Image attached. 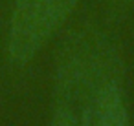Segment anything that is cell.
Listing matches in <instances>:
<instances>
[{
	"mask_svg": "<svg viewBox=\"0 0 134 126\" xmlns=\"http://www.w3.org/2000/svg\"><path fill=\"white\" fill-rule=\"evenodd\" d=\"M77 0H17L9 26V53L28 62L70 17Z\"/></svg>",
	"mask_w": 134,
	"mask_h": 126,
	"instance_id": "1",
	"label": "cell"
},
{
	"mask_svg": "<svg viewBox=\"0 0 134 126\" xmlns=\"http://www.w3.org/2000/svg\"><path fill=\"white\" fill-rule=\"evenodd\" d=\"M92 122L94 126H127V115L116 82L101 86L94 102Z\"/></svg>",
	"mask_w": 134,
	"mask_h": 126,
	"instance_id": "2",
	"label": "cell"
},
{
	"mask_svg": "<svg viewBox=\"0 0 134 126\" xmlns=\"http://www.w3.org/2000/svg\"><path fill=\"white\" fill-rule=\"evenodd\" d=\"M53 126H77V122H75L74 113H70V111H66V110H61V111L55 115Z\"/></svg>",
	"mask_w": 134,
	"mask_h": 126,
	"instance_id": "3",
	"label": "cell"
},
{
	"mask_svg": "<svg viewBox=\"0 0 134 126\" xmlns=\"http://www.w3.org/2000/svg\"><path fill=\"white\" fill-rule=\"evenodd\" d=\"M114 2H118V4H130V2H134V0H114Z\"/></svg>",
	"mask_w": 134,
	"mask_h": 126,
	"instance_id": "4",
	"label": "cell"
}]
</instances>
